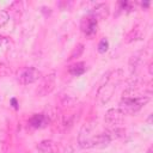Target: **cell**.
<instances>
[{
	"instance_id": "7c38bea8",
	"label": "cell",
	"mask_w": 153,
	"mask_h": 153,
	"mask_svg": "<svg viewBox=\"0 0 153 153\" xmlns=\"http://www.w3.org/2000/svg\"><path fill=\"white\" fill-rule=\"evenodd\" d=\"M82 51H84V44H78V45L73 49V51L71 53L68 60H73V59H75V57H79V56L82 54Z\"/></svg>"
},
{
	"instance_id": "9c48e42d",
	"label": "cell",
	"mask_w": 153,
	"mask_h": 153,
	"mask_svg": "<svg viewBox=\"0 0 153 153\" xmlns=\"http://www.w3.org/2000/svg\"><path fill=\"white\" fill-rule=\"evenodd\" d=\"M48 122H49V120H48L47 116L43 115V114H36V115H33V116L30 118V121H29L30 126L33 127V128H42V127H44Z\"/></svg>"
},
{
	"instance_id": "3957f363",
	"label": "cell",
	"mask_w": 153,
	"mask_h": 153,
	"mask_svg": "<svg viewBox=\"0 0 153 153\" xmlns=\"http://www.w3.org/2000/svg\"><path fill=\"white\" fill-rule=\"evenodd\" d=\"M55 81H56V75H55L54 72L47 74V75L42 79L41 84L38 85V87H37V90H36V94L39 96V97H45V96H48V94L54 90V87H55Z\"/></svg>"
},
{
	"instance_id": "8992f818",
	"label": "cell",
	"mask_w": 153,
	"mask_h": 153,
	"mask_svg": "<svg viewBox=\"0 0 153 153\" xmlns=\"http://www.w3.org/2000/svg\"><path fill=\"white\" fill-rule=\"evenodd\" d=\"M97 25H98V22L94 17H92L91 14L90 16H86L81 19L80 22V29L81 31L86 35V36H93L96 32H97Z\"/></svg>"
},
{
	"instance_id": "277c9868",
	"label": "cell",
	"mask_w": 153,
	"mask_h": 153,
	"mask_svg": "<svg viewBox=\"0 0 153 153\" xmlns=\"http://www.w3.org/2000/svg\"><path fill=\"white\" fill-rule=\"evenodd\" d=\"M39 78H41V72L37 68H35V67H26V68H24L19 73L18 81L22 85H29V84H32V82L37 81Z\"/></svg>"
},
{
	"instance_id": "52a82bcc",
	"label": "cell",
	"mask_w": 153,
	"mask_h": 153,
	"mask_svg": "<svg viewBox=\"0 0 153 153\" xmlns=\"http://www.w3.org/2000/svg\"><path fill=\"white\" fill-rule=\"evenodd\" d=\"M37 149L41 153H59V146L53 140H43L37 145Z\"/></svg>"
},
{
	"instance_id": "ba28073f",
	"label": "cell",
	"mask_w": 153,
	"mask_h": 153,
	"mask_svg": "<svg viewBox=\"0 0 153 153\" xmlns=\"http://www.w3.org/2000/svg\"><path fill=\"white\" fill-rule=\"evenodd\" d=\"M109 13H110V10L106 4H98L93 7L91 16L98 20V19H106L109 17Z\"/></svg>"
},
{
	"instance_id": "4fadbf2b",
	"label": "cell",
	"mask_w": 153,
	"mask_h": 153,
	"mask_svg": "<svg viewBox=\"0 0 153 153\" xmlns=\"http://www.w3.org/2000/svg\"><path fill=\"white\" fill-rule=\"evenodd\" d=\"M10 20V14L5 10H0V27L5 26Z\"/></svg>"
},
{
	"instance_id": "9a60e30c",
	"label": "cell",
	"mask_w": 153,
	"mask_h": 153,
	"mask_svg": "<svg viewBox=\"0 0 153 153\" xmlns=\"http://www.w3.org/2000/svg\"><path fill=\"white\" fill-rule=\"evenodd\" d=\"M5 41H6V38H5L4 36H1V35H0V45H2Z\"/></svg>"
},
{
	"instance_id": "6da1fadb",
	"label": "cell",
	"mask_w": 153,
	"mask_h": 153,
	"mask_svg": "<svg viewBox=\"0 0 153 153\" xmlns=\"http://www.w3.org/2000/svg\"><path fill=\"white\" fill-rule=\"evenodd\" d=\"M149 100L148 94H136L135 88L129 86L122 94V98L118 103L120 110L124 115H133L136 114L143 105H146Z\"/></svg>"
},
{
	"instance_id": "5b68a950",
	"label": "cell",
	"mask_w": 153,
	"mask_h": 153,
	"mask_svg": "<svg viewBox=\"0 0 153 153\" xmlns=\"http://www.w3.org/2000/svg\"><path fill=\"white\" fill-rule=\"evenodd\" d=\"M124 120V114L120 109H109L105 112L104 122L109 127H118Z\"/></svg>"
},
{
	"instance_id": "8fae6325",
	"label": "cell",
	"mask_w": 153,
	"mask_h": 153,
	"mask_svg": "<svg viewBox=\"0 0 153 153\" xmlns=\"http://www.w3.org/2000/svg\"><path fill=\"white\" fill-rule=\"evenodd\" d=\"M141 38V30L139 27H135L133 29L129 35L127 36V42H131V41H136V39H140Z\"/></svg>"
},
{
	"instance_id": "7a4b0ae2",
	"label": "cell",
	"mask_w": 153,
	"mask_h": 153,
	"mask_svg": "<svg viewBox=\"0 0 153 153\" xmlns=\"http://www.w3.org/2000/svg\"><path fill=\"white\" fill-rule=\"evenodd\" d=\"M121 80H122V71L121 69H116V71L106 74L105 84H103L98 91V98L102 104L106 103L111 98V96L114 94V92H115L117 85L121 82Z\"/></svg>"
},
{
	"instance_id": "30bf717a",
	"label": "cell",
	"mask_w": 153,
	"mask_h": 153,
	"mask_svg": "<svg viewBox=\"0 0 153 153\" xmlns=\"http://www.w3.org/2000/svg\"><path fill=\"white\" fill-rule=\"evenodd\" d=\"M85 71H86V65L84 62H75L68 67L69 74H72L74 76H79V75L84 74Z\"/></svg>"
},
{
	"instance_id": "5bb4252c",
	"label": "cell",
	"mask_w": 153,
	"mask_h": 153,
	"mask_svg": "<svg viewBox=\"0 0 153 153\" xmlns=\"http://www.w3.org/2000/svg\"><path fill=\"white\" fill-rule=\"evenodd\" d=\"M108 48H109V42H108V39H106V38L100 39L99 43H98V51L103 54V53H105V51L108 50Z\"/></svg>"
}]
</instances>
